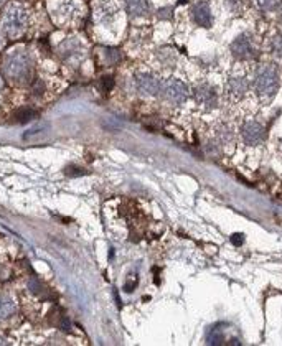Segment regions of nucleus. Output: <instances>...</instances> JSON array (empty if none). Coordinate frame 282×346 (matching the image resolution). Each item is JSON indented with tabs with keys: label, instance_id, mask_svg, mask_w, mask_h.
Listing matches in <instances>:
<instances>
[{
	"label": "nucleus",
	"instance_id": "7",
	"mask_svg": "<svg viewBox=\"0 0 282 346\" xmlns=\"http://www.w3.org/2000/svg\"><path fill=\"white\" fill-rule=\"evenodd\" d=\"M193 97L196 104H200L205 109H216L218 107V92L216 87L210 83H200L193 89Z\"/></svg>",
	"mask_w": 282,
	"mask_h": 346
},
{
	"label": "nucleus",
	"instance_id": "9",
	"mask_svg": "<svg viewBox=\"0 0 282 346\" xmlns=\"http://www.w3.org/2000/svg\"><path fill=\"white\" fill-rule=\"evenodd\" d=\"M191 13H193V20H195V23L200 25V27L210 28L213 25V15H211L210 3L205 2V0H201V2L193 5Z\"/></svg>",
	"mask_w": 282,
	"mask_h": 346
},
{
	"label": "nucleus",
	"instance_id": "12",
	"mask_svg": "<svg viewBox=\"0 0 282 346\" xmlns=\"http://www.w3.org/2000/svg\"><path fill=\"white\" fill-rule=\"evenodd\" d=\"M15 313V302L10 295L0 292V321L7 320Z\"/></svg>",
	"mask_w": 282,
	"mask_h": 346
},
{
	"label": "nucleus",
	"instance_id": "17",
	"mask_svg": "<svg viewBox=\"0 0 282 346\" xmlns=\"http://www.w3.org/2000/svg\"><path fill=\"white\" fill-rule=\"evenodd\" d=\"M256 2L264 12H276L281 7V0H256Z\"/></svg>",
	"mask_w": 282,
	"mask_h": 346
},
{
	"label": "nucleus",
	"instance_id": "26",
	"mask_svg": "<svg viewBox=\"0 0 282 346\" xmlns=\"http://www.w3.org/2000/svg\"><path fill=\"white\" fill-rule=\"evenodd\" d=\"M279 22L282 23V7H281V13H279Z\"/></svg>",
	"mask_w": 282,
	"mask_h": 346
},
{
	"label": "nucleus",
	"instance_id": "15",
	"mask_svg": "<svg viewBox=\"0 0 282 346\" xmlns=\"http://www.w3.org/2000/svg\"><path fill=\"white\" fill-rule=\"evenodd\" d=\"M121 51L116 48H106L104 49V61L107 64H116L121 61Z\"/></svg>",
	"mask_w": 282,
	"mask_h": 346
},
{
	"label": "nucleus",
	"instance_id": "8",
	"mask_svg": "<svg viewBox=\"0 0 282 346\" xmlns=\"http://www.w3.org/2000/svg\"><path fill=\"white\" fill-rule=\"evenodd\" d=\"M241 137L247 145H259L266 138V129L256 121H246L241 127Z\"/></svg>",
	"mask_w": 282,
	"mask_h": 346
},
{
	"label": "nucleus",
	"instance_id": "25",
	"mask_svg": "<svg viewBox=\"0 0 282 346\" xmlns=\"http://www.w3.org/2000/svg\"><path fill=\"white\" fill-rule=\"evenodd\" d=\"M2 87H3V81H2V76H0V91H2Z\"/></svg>",
	"mask_w": 282,
	"mask_h": 346
},
{
	"label": "nucleus",
	"instance_id": "2",
	"mask_svg": "<svg viewBox=\"0 0 282 346\" xmlns=\"http://www.w3.org/2000/svg\"><path fill=\"white\" fill-rule=\"evenodd\" d=\"M257 97L262 101H269L276 96L279 89V71L274 64H262L256 69L254 81H252Z\"/></svg>",
	"mask_w": 282,
	"mask_h": 346
},
{
	"label": "nucleus",
	"instance_id": "11",
	"mask_svg": "<svg viewBox=\"0 0 282 346\" xmlns=\"http://www.w3.org/2000/svg\"><path fill=\"white\" fill-rule=\"evenodd\" d=\"M126 8L131 17L141 18L148 15V12H150V3H148V0H126Z\"/></svg>",
	"mask_w": 282,
	"mask_h": 346
},
{
	"label": "nucleus",
	"instance_id": "18",
	"mask_svg": "<svg viewBox=\"0 0 282 346\" xmlns=\"http://www.w3.org/2000/svg\"><path fill=\"white\" fill-rule=\"evenodd\" d=\"M35 117H37V112H35L33 109H20V111H17V114H15V119H17L18 122H28Z\"/></svg>",
	"mask_w": 282,
	"mask_h": 346
},
{
	"label": "nucleus",
	"instance_id": "21",
	"mask_svg": "<svg viewBox=\"0 0 282 346\" xmlns=\"http://www.w3.org/2000/svg\"><path fill=\"white\" fill-rule=\"evenodd\" d=\"M172 13H173V10L170 7H167V8H160L157 12V17L158 18H172Z\"/></svg>",
	"mask_w": 282,
	"mask_h": 346
},
{
	"label": "nucleus",
	"instance_id": "27",
	"mask_svg": "<svg viewBox=\"0 0 282 346\" xmlns=\"http://www.w3.org/2000/svg\"><path fill=\"white\" fill-rule=\"evenodd\" d=\"M0 46H2V38H0Z\"/></svg>",
	"mask_w": 282,
	"mask_h": 346
},
{
	"label": "nucleus",
	"instance_id": "13",
	"mask_svg": "<svg viewBox=\"0 0 282 346\" xmlns=\"http://www.w3.org/2000/svg\"><path fill=\"white\" fill-rule=\"evenodd\" d=\"M157 59H158V63H160L162 66L173 68V66H175V63H177V54L170 48H162V49H158V51H157Z\"/></svg>",
	"mask_w": 282,
	"mask_h": 346
},
{
	"label": "nucleus",
	"instance_id": "24",
	"mask_svg": "<svg viewBox=\"0 0 282 346\" xmlns=\"http://www.w3.org/2000/svg\"><path fill=\"white\" fill-rule=\"evenodd\" d=\"M7 343V341H5V338H2V336H0V345H5Z\"/></svg>",
	"mask_w": 282,
	"mask_h": 346
},
{
	"label": "nucleus",
	"instance_id": "3",
	"mask_svg": "<svg viewBox=\"0 0 282 346\" xmlns=\"http://www.w3.org/2000/svg\"><path fill=\"white\" fill-rule=\"evenodd\" d=\"M27 23H28L27 10L18 3H10L2 18L5 33H7L8 37H18V35H22L25 32Z\"/></svg>",
	"mask_w": 282,
	"mask_h": 346
},
{
	"label": "nucleus",
	"instance_id": "16",
	"mask_svg": "<svg viewBox=\"0 0 282 346\" xmlns=\"http://www.w3.org/2000/svg\"><path fill=\"white\" fill-rule=\"evenodd\" d=\"M271 51L274 56L282 59V33H276L271 40Z\"/></svg>",
	"mask_w": 282,
	"mask_h": 346
},
{
	"label": "nucleus",
	"instance_id": "4",
	"mask_svg": "<svg viewBox=\"0 0 282 346\" xmlns=\"http://www.w3.org/2000/svg\"><path fill=\"white\" fill-rule=\"evenodd\" d=\"M230 51L236 59L239 61H249L257 56V49L254 44V40L249 33H241L233 40L230 44Z\"/></svg>",
	"mask_w": 282,
	"mask_h": 346
},
{
	"label": "nucleus",
	"instance_id": "14",
	"mask_svg": "<svg viewBox=\"0 0 282 346\" xmlns=\"http://www.w3.org/2000/svg\"><path fill=\"white\" fill-rule=\"evenodd\" d=\"M233 140H235V133H233L231 127L226 126V124H221V126L216 129L218 145H230Z\"/></svg>",
	"mask_w": 282,
	"mask_h": 346
},
{
	"label": "nucleus",
	"instance_id": "1",
	"mask_svg": "<svg viewBox=\"0 0 282 346\" xmlns=\"http://www.w3.org/2000/svg\"><path fill=\"white\" fill-rule=\"evenodd\" d=\"M3 71L13 83H28L33 73V61L30 54L23 49H15L8 53L3 61Z\"/></svg>",
	"mask_w": 282,
	"mask_h": 346
},
{
	"label": "nucleus",
	"instance_id": "6",
	"mask_svg": "<svg viewBox=\"0 0 282 346\" xmlns=\"http://www.w3.org/2000/svg\"><path fill=\"white\" fill-rule=\"evenodd\" d=\"M162 81L150 73H137L134 76V89L141 96L155 97L162 92Z\"/></svg>",
	"mask_w": 282,
	"mask_h": 346
},
{
	"label": "nucleus",
	"instance_id": "20",
	"mask_svg": "<svg viewBox=\"0 0 282 346\" xmlns=\"http://www.w3.org/2000/svg\"><path fill=\"white\" fill-rule=\"evenodd\" d=\"M84 172L83 168H78V167H68L66 168V175L68 176H79V175H84Z\"/></svg>",
	"mask_w": 282,
	"mask_h": 346
},
{
	"label": "nucleus",
	"instance_id": "22",
	"mask_svg": "<svg viewBox=\"0 0 282 346\" xmlns=\"http://www.w3.org/2000/svg\"><path fill=\"white\" fill-rule=\"evenodd\" d=\"M242 241H244V237H242V234H233V237H231V242H233L235 246H241Z\"/></svg>",
	"mask_w": 282,
	"mask_h": 346
},
{
	"label": "nucleus",
	"instance_id": "10",
	"mask_svg": "<svg viewBox=\"0 0 282 346\" xmlns=\"http://www.w3.org/2000/svg\"><path fill=\"white\" fill-rule=\"evenodd\" d=\"M247 89H249V83H247L246 78L233 76V78L228 79V92H230L231 97H235V99L244 97Z\"/></svg>",
	"mask_w": 282,
	"mask_h": 346
},
{
	"label": "nucleus",
	"instance_id": "28",
	"mask_svg": "<svg viewBox=\"0 0 282 346\" xmlns=\"http://www.w3.org/2000/svg\"><path fill=\"white\" fill-rule=\"evenodd\" d=\"M2 2H3V0H0V3H2Z\"/></svg>",
	"mask_w": 282,
	"mask_h": 346
},
{
	"label": "nucleus",
	"instance_id": "23",
	"mask_svg": "<svg viewBox=\"0 0 282 346\" xmlns=\"http://www.w3.org/2000/svg\"><path fill=\"white\" fill-rule=\"evenodd\" d=\"M102 84H104V89H106V91H109V89H111V87L114 86V81H112V78H111V76L104 78V79H102Z\"/></svg>",
	"mask_w": 282,
	"mask_h": 346
},
{
	"label": "nucleus",
	"instance_id": "19",
	"mask_svg": "<svg viewBox=\"0 0 282 346\" xmlns=\"http://www.w3.org/2000/svg\"><path fill=\"white\" fill-rule=\"evenodd\" d=\"M99 17H101L102 22H106V20H111L114 17V8L109 7V5L106 3L101 10H99Z\"/></svg>",
	"mask_w": 282,
	"mask_h": 346
},
{
	"label": "nucleus",
	"instance_id": "5",
	"mask_svg": "<svg viewBox=\"0 0 282 346\" xmlns=\"http://www.w3.org/2000/svg\"><path fill=\"white\" fill-rule=\"evenodd\" d=\"M162 97L173 106H180L188 99V86L180 79H167L162 84Z\"/></svg>",
	"mask_w": 282,
	"mask_h": 346
}]
</instances>
